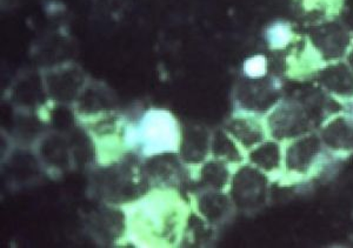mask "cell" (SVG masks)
Masks as SVG:
<instances>
[{
    "label": "cell",
    "mask_w": 353,
    "mask_h": 248,
    "mask_svg": "<svg viewBox=\"0 0 353 248\" xmlns=\"http://www.w3.org/2000/svg\"><path fill=\"white\" fill-rule=\"evenodd\" d=\"M344 161L330 154L316 132L284 143V169L272 183L283 188H301L331 179Z\"/></svg>",
    "instance_id": "7a4b0ae2"
},
{
    "label": "cell",
    "mask_w": 353,
    "mask_h": 248,
    "mask_svg": "<svg viewBox=\"0 0 353 248\" xmlns=\"http://www.w3.org/2000/svg\"><path fill=\"white\" fill-rule=\"evenodd\" d=\"M41 156L44 163L50 167H56L58 169H63L64 165L70 163V148L65 141H45L41 145Z\"/></svg>",
    "instance_id": "7402d4cb"
},
{
    "label": "cell",
    "mask_w": 353,
    "mask_h": 248,
    "mask_svg": "<svg viewBox=\"0 0 353 248\" xmlns=\"http://www.w3.org/2000/svg\"><path fill=\"white\" fill-rule=\"evenodd\" d=\"M44 87L48 98L61 104L74 103L88 86V79L77 65H61L44 76Z\"/></svg>",
    "instance_id": "30bf717a"
},
{
    "label": "cell",
    "mask_w": 353,
    "mask_h": 248,
    "mask_svg": "<svg viewBox=\"0 0 353 248\" xmlns=\"http://www.w3.org/2000/svg\"><path fill=\"white\" fill-rule=\"evenodd\" d=\"M271 73V61L265 54L248 56L241 64V76L248 79H261Z\"/></svg>",
    "instance_id": "603a6c76"
},
{
    "label": "cell",
    "mask_w": 353,
    "mask_h": 248,
    "mask_svg": "<svg viewBox=\"0 0 353 248\" xmlns=\"http://www.w3.org/2000/svg\"><path fill=\"white\" fill-rule=\"evenodd\" d=\"M345 61L353 68V43L352 46L350 48L349 53H347V56H346Z\"/></svg>",
    "instance_id": "d4e9b609"
},
{
    "label": "cell",
    "mask_w": 353,
    "mask_h": 248,
    "mask_svg": "<svg viewBox=\"0 0 353 248\" xmlns=\"http://www.w3.org/2000/svg\"><path fill=\"white\" fill-rule=\"evenodd\" d=\"M341 19L349 26L350 30L353 32V0H345L344 12L341 14Z\"/></svg>",
    "instance_id": "cb8c5ba5"
},
{
    "label": "cell",
    "mask_w": 353,
    "mask_h": 248,
    "mask_svg": "<svg viewBox=\"0 0 353 248\" xmlns=\"http://www.w3.org/2000/svg\"><path fill=\"white\" fill-rule=\"evenodd\" d=\"M345 0H291V8L304 28L341 19Z\"/></svg>",
    "instance_id": "e0dca14e"
},
{
    "label": "cell",
    "mask_w": 353,
    "mask_h": 248,
    "mask_svg": "<svg viewBox=\"0 0 353 248\" xmlns=\"http://www.w3.org/2000/svg\"><path fill=\"white\" fill-rule=\"evenodd\" d=\"M234 166L226 161L210 158L198 167L197 181L199 191L201 189H214V191H228L232 179Z\"/></svg>",
    "instance_id": "d6986e66"
},
{
    "label": "cell",
    "mask_w": 353,
    "mask_h": 248,
    "mask_svg": "<svg viewBox=\"0 0 353 248\" xmlns=\"http://www.w3.org/2000/svg\"><path fill=\"white\" fill-rule=\"evenodd\" d=\"M211 156L234 167L246 163V152L223 127L213 131Z\"/></svg>",
    "instance_id": "44dd1931"
},
{
    "label": "cell",
    "mask_w": 353,
    "mask_h": 248,
    "mask_svg": "<svg viewBox=\"0 0 353 248\" xmlns=\"http://www.w3.org/2000/svg\"><path fill=\"white\" fill-rule=\"evenodd\" d=\"M284 96V83L274 73L261 79L241 76L233 88V108L266 116Z\"/></svg>",
    "instance_id": "52a82bcc"
},
{
    "label": "cell",
    "mask_w": 353,
    "mask_h": 248,
    "mask_svg": "<svg viewBox=\"0 0 353 248\" xmlns=\"http://www.w3.org/2000/svg\"><path fill=\"white\" fill-rule=\"evenodd\" d=\"M246 161L276 180L284 169V144L269 138L248 152Z\"/></svg>",
    "instance_id": "ac0fdd59"
},
{
    "label": "cell",
    "mask_w": 353,
    "mask_h": 248,
    "mask_svg": "<svg viewBox=\"0 0 353 248\" xmlns=\"http://www.w3.org/2000/svg\"><path fill=\"white\" fill-rule=\"evenodd\" d=\"M185 166L178 154H164L143 161L145 174L151 187L181 189L183 185L189 180Z\"/></svg>",
    "instance_id": "4fadbf2b"
},
{
    "label": "cell",
    "mask_w": 353,
    "mask_h": 248,
    "mask_svg": "<svg viewBox=\"0 0 353 248\" xmlns=\"http://www.w3.org/2000/svg\"><path fill=\"white\" fill-rule=\"evenodd\" d=\"M313 83L343 106L353 103V68L346 61L326 64Z\"/></svg>",
    "instance_id": "5bb4252c"
},
{
    "label": "cell",
    "mask_w": 353,
    "mask_h": 248,
    "mask_svg": "<svg viewBox=\"0 0 353 248\" xmlns=\"http://www.w3.org/2000/svg\"><path fill=\"white\" fill-rule=\"evenodd\" d=\"M304 33L326 64L345 61L352 46L353 32L341 19L307 26Z\"/></svg>",
    "instance_id": "9c48e42d"
},
{
    "label": "cell",
    "mask_w": 353,
    "mask_h": 248,
    "mask_svg": "<svg viewBox=\"0 0 353 248\" xmlns=\"http://www.w3.org/2000/svg\"><path fill=\"white\" fill-rule=\"evenodd\" d=\"M92 189L105 204L125 206L148 192L151 185L143 161L136 154L105 166H97Z\"/></svg>",
    "instance_id": "3957f363"
},
{
    "label": "cell",
    "mask_w": 353,
    "mask_h": 248,
    "mask_svg": "<svg viewBox=\"0 0 353 248\" xmlns=\"http://www.w3.org/2000/svg\"><path fill=\"white\" fill-rule=\"evenodd\" d=\"M126 216V236L141 247L183 245L191 207L181 189L151 187L131 204L121 206Z\"/></svg>",
    "instance_id": "6da1fadb"
},
{
    "label": "cell",
    "mask_w": 353,
    "mask_h": 248,
    "mask_svg": "<svg viewBox=\"0 0 353 248\" xmlns=\"http://www.w3.org/2000/svg\"><path fill=\"white\" fill-rule=\"evenodd\" d=\"M196 211L216 229L230 223L237 213L229 192L214 189L199 191L196 196Z\"/></svg>",
    "instance_id": "9a60e30c"
},
{
    "label": "cell",
    "mask_w": 353,
    "mask_h": 248,
    "mask_svg": "<svg viewBox=\"0 0 353 248\" xmlns=\"http://www.w3.org/2000/svg\"><path fill=\"white\" fill-rule=\"evenodd\" d=\"M213 132L203 125H183L181 148L178 156L189 167H199L211 158Z\"/></svg>",
    "instance_id": "2e32d148"
},
{
    "label": "cell",
    "mask_w": 353,
    "mask_h": 248,
    "mask_svg": "<svg viewBox=\"0 0 353 248\" xmlns=\"http://www.w3.org/2000/svg\"><path fill=\"white\" fill-rule=\"evenodd\" d=\"M221 127L237 141L246 154L270 138L265 116L250 111L233 108Z\"/></svg>",
    "instance_id": "8fae6325"
},
{
    "label": "cell",
    "mask_w": 353,
    "mask_h": 248,
    "mask_svg": "<svg viewBox=\"0 0 353 248\" xmlns=\"http://www.w3.org/2000/svg\"><path fill=\"white\" fill-rule=\"evenodd\" d=\"M183 124L166 108L151 107L136 121L134 154L141 161L164 154H178Z\"/></svg>",
    "instance_id": "277c9868"
},
{
    "label": "cell",
    "mask_w": 353,
    "mask_h": 248,
    "mask_svg": "<svg viewBox=\"0 0 353 248\" xmlns=\"http://www.w3.org/2000/svg\"><path fill=\"white\" fill-rule=\"evenodd\" d=\"M299 33L294 25L285 19H276L266 25L263 32V39L269 51L284 53L297 39Z\"/></svg>",
    "instance_id": "ffe728a7"
},
{
    "label": "cell",
    "mask_w": 353,
    "mask_h": 248,
    "mask_svg": "<svg viewBox=\"0 0 353 248\" xmlns=\"http://www.w3.org/2000/svg\"><path fill=\"white\" fill-rule=\"evenodd\" d=\"M325 65L305 33L299 34L285 52L281 53V76L294 83L314 81Z\"/></svg>",
    "instance_id": "ba28073f"
},
{
    "label": "cell",
    "mask_w": 353,
    "mask_h": 248,
    "mask_svg": "<svg viewBox=\"0 0 353 248\" xmlns=\"http://www.w3.org/2000/svg\"><path fill=\"white\" fill-rule=\"evenodd\" d=\"M228 192L237 212L253 216L271 204L272 179L246 161L234 168Z\"/></svg>",
    "instance_id": "5b68a950"
},
{
    "label": "cell",
    "mask_w": 353,
    "mask_h": 248,
    "mask_svg": "<svg viewBox=\"0 0 353 248\" xmlns=\"http://www.w3.org/2000/svg\"><path fill=\"white\" fill-rule=\"evenodd\" d=\"M318 134L330 154L344 161L352 158L353 116L344 110L321 125Z\"/></svg>",
    "instance_id": "7c38bea8"
},
{
    "label": "cell",
    "mask_w": 353,
    "mask_h": 248,
    "mask_svg": "<svg viewBox=\"0 0 353 248\" xmlns=\"http://www.w3.org/2000/svg\"><path fill=\"white\" fill-rule=\"evenodd\" d=\"M271 139L288 141L318 131V125L309 108L294 93L285 96L265 116Z\"/></svg>",
    "instance_id": "8992f818"
}]
</instances>
